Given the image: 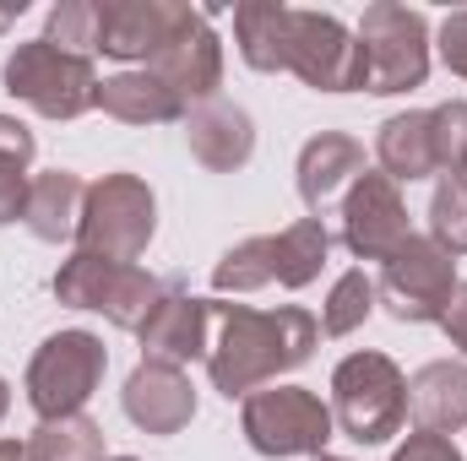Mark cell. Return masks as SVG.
<instances>
[{
  "instance_id": "obj_1",
  "label": "cell",
  "mask_w": 467,
  "mask_h": 461,
  "mask_svg": "<svg viewBox=\"0 0 467 461\" xmlns=\"http://www.w3.org/2000/svg\"><path fill=\"white\" fill-rule=\"evenodd\" d=\"M207 315H213V343H207V374H213V391L223 396H250L261 391L266 380L299 369L316 343H321V321L299 304H283V310H250V304H213L207 299Z\"/></svg>"
},
{
  "instance_id": "obj_2",
  "label": "cell",
  "mask_w": 467,
  "mask_h": 461,
  "mask_svg": "<svg viewBox=\"0 0 467 461\" xmlns=\"http://www.w3.org/2000/svg\"><path fill=\"white\" fill-rule=\"evenodd\" d=\"M408 418V374L386 353H348L332 369V424L353 446H386Z\"/></svg>"
},
{
  "instance_id": "obj_3",
  "label": "cell",
  "mask_w": 467,
  "mask_h": 461,
  "mask_svg": "<svg viewBox=\"0 0 467 461\" xmlns=\"http://www.w3.org/2000/svg\"><path fill=\"white\" fill-rule=\"evenodd\" d=\"M358 49H364V93H375V98L413 93L430 77V22H424V11H408L397 0L364 5Z\"/></svg>"
},
{
  "instance_id": "obj_4",
  "label": "cell",
  "mask_w": 467,
  "mask_h": 461,
  "mask_svg": "<svg viewBox=\"0 0 467 461\" xmlns=\"http://www.w3.org/2000/svg\"><path fill=\"white\" fill-rule=\"evenodd\" d=\"M451 293H457V255H446L430 233H408L380 261L375 299L402 326H430V321L441 326V315L451 310Z\"/></svg>"
},
{
  "instance_id": "obj_5",
  "label": "cell",
  "mask_w": 467,
  "mask_h": 461,
  "mask_svg": "<svg viewBox=\"0 0 467 461\" xmlns=\"http://www.w3.org/2000/svg\"><path fill=\"white\" fill-rule=\"evenodd\" d=\"M239 429L250 440V451L261 456H321L327 440L337 435L332 424V407L305 391V385H261L244 396L239 407Z\"/></svg>"
},
{
  "instance_id": "obj_6",
  "label": "cell",
  "mask_w": 467,
  "mask_h": 461,
  "mask_svg": "<svg viewBox=\"0 0 467 461\" xmlns=\"http://www.w3.org/2000/svg\"><path fill=\"white\" fill-rule=\"evenodd\" d=\"M5 93L44 119H82L88 109H99V71L93 60H77L44 38H27L5 60Z\"/></svg>"
},
{
  "instance_id": "obj_7",
  "label": "cell",
  "mask_w": 467,
  "mask_h": 461,
  "mask_svg": "<svg viewBox=\"0 0 467 461\" xmlns=\"http://www.w3.org/2000/svg\"><path fill=\"white\" fill-rule=\"evenodd\" d=\"M152 229H158V201H152L147 179L104 174L99 185H88L77 250H93L104 261H119V266H136V255H147V244H152Z\"/></svg>"
},
{
  "instance_id": "obj_8",
  "label": "cell",
  "mask_w": 467,
  "mask_h": 461,
  "mask_svg": "<svg viewBox=\"0 0 467 461\" xmlns=\"http://www.w3.org/2000/svg\"><path fill=\"white\" fill-rule=\"evenodd\" d=\"M104 369H109L104 337H93L82 326L77 332H55L27 364V407L38 413V424L44 418H71V413L88 407V396L99 391Z\"/></svg>"
},
{
  "instance_id": "obj_9",
  "label": "cell",
  "mask_w": 467,
  "mask_h": 461,
  "mask_svg": "<svg viewBox=\"0 0 467 461\" xmlns=\"http://www.w3.org/2000/svg\"><path fill=\"white\" fill-rule=\"evenodd\" d=\"M147 71H152L185 109H191V104H213V98H218V82H223V44H218V33H213V11L180 0L174 33H169L163 49L147 60Z\"/></svg>"
},
{
  "instance_id": "obj_10",
  "label": "cell",
  "mask_w": 467,
  "mask_h": 461,
  "mask_svg": "<svg viewBox=\"0 0 467 461\" xmlns=\"http://www.w3.org/2000/svg\"><path fill=\"white\" fill-rule=\"evenodd\" d=\"M288 71L316 93H364V49L332 11H294Z\"/></svg>"
},
{
  "instance_id": "obj_11",
  "label": "cell",
  "mask_w": 467,
  "mask_h": 461,
  "mask_svg": "<svg viewBox=\"0 0 467 461\" xmlns=\"http://www.w3.org/2000/svg\"><path fill=\"white\" fill-rule=\"evenodd\" d=\"M408 207L397 179H386L380 169H364L343 196V244L358 261H386L402 239H408Z\"/></svg>"
},
{
  "instance_id": "obj_12",
  "label": "cell",
  "mask_w": 467,
  "mask_h": 461,
  "mask_svg": "<svg viewBox=\"0 0 467 461\" xmlns=\"http://www.w3.org/2000/svg\"><path fill=\"white\" fill-rule=\"evenodd\" d=\"M119 407L125 418L141 429V435H180L191 418H196V385L185 369L174 364H158V358H141L119 391Z\"/></svg>"
},
{
  "instance_id": "obj_13",
  "label": "cell",
  "mask_w": 467,
  "mask_h": 461,
  "mask_svg": "<svg viewBox=\"0 0 467 461\" xmlns=\"http://www.w3.org/2000/svg\"><path fill=\"white\" fill-rule=\"evenodd\" d=\"M364 147L343 136V130H321L299 147V201L310 207V218H327L332 207H343V196L353 190V179L364 174Z\"/></svg>"
},
{
  "instance_id": "obj_14",
  "label": "cell",
  "mask_w": 467,
  "mask_h": 461,
  "mask_svg": "<svg viewBox=\"0 0 467 461\" xmlns=\"http://www.w3.org/2000/svg\"><path fill=\"white\" fill-rule=\"evenodd\" d=\"M180 0H99V49L109 60H152L174 33Z\"/></svg>"
},
{
  "instance_id": "obj_15",
  "label": "cell",
  "mask_w": 467,
  "mask_h": 461,
  "mask_svg": "<svg viewBox=\"0 0 467 461\" xmlns=\"http://www.w3.org/2000/svg\"><path fill=\"white\" fill-rule=\"evenodd\" d=\"M136 337H141V347H147V358L174 364V369H185L191 358H207V343H213L207 299H191V293L169 288V293H163V304L152 310V321H147Z\"/></svg>"
},
{
  "instance_id": "obj_16",
  "label": "cell",
  "mask_w": 467,
  "mask_h": 461,
  "mask_svg": "<svg viewBox=\"0 0 467 461\" xmlns=\"http://www.w3.org/2000/svg\"><path fill=\"white\" fill-rule=\"evenodd\" d=\"M185 141H191V158H196L202 169L234 174V169H244L250 152H255V125H250V115H244L239 104L213 98V104H196V109L185 115Z\"/></svg>"
},
{
  "instance_id": "obj_17",
  "label": "cell",
  "mask_w": 467,
  "mask_h": 461,
  "mask_svg": "<svg viewBox=\"0 0 467 461\" xmlns=\"http://www.w3.org/2000/svg\"><path fill=\"white\" fill-rule=\"evenodd\" d=\"M82 207H88V185L71 174V169H49L27 185V201H22V223L33 239L44 244H66L82 229Z\"/></svg>"
},
{
  "instance_id": "obj_18",
  "label": "cell",
  "mask_w": 467,
  "mask_h": 461,
  "mask_svg": "<svg viewBox=\"0 0 467 461\" xmlns=\"http://www.w3.org/2000/svg\"><path fill=\"white\" fill-rule=\"evenodd\" d=\"M408 413L430 435H457L467 424V364L435 358L408 380Z\"/></svg>"
},
{
  "instance_id": "obj_19",
  "label": "cell",
  "mask_w": 467,
  "mask_h": 461,
  "mask_svg": "<svg viewBox=\"0 0 467 461\" xmlns=\"http://www.w3.org/2000/svg\"><path fill=\"white\" fill-rule=\"evenodd\" d=\"M234 44L244 55L250 71H288V49H294V5L277 0H244L234 5Z\"/></svg>"
},
{
  "instance_id": "obj_20",
  "label": "cell",
  "mask_w": 467,
  "mask_h": 461,
  "mask_svg": "<svg viewBox=\"0 0 467 461\" xmlns=\"http://www.w3.org/2000/svg\"><path fill=\"white\" fill-rule=\"evenodd\" d=\"M99 109L119 125H169V119H185L191 109L141 66V71H119L99 82Z\"/></svg>"
},
{
  "instance_id": "obj_21",
  "label": "cell",
  "mask_w": 467,
  "mask_h": 461,
  "mask_svg": "<svg viewBox=\"0 0 467 461\" xmlns=\"http://www.w3.org/2000/svg\"><path fill=\"white\" fill-rule=\"evenodd\" d=\"M375 158H380V174L397 179V185H413V179H430L435 174V147H430V109H408V115H391L375 136Z\"/></svg>"
},
{
  "instance_id": "obj_22",
  "label": "cell",
  "mask_w": 467,
  "mask_h": 461,
  "mask_svg": "<svg viewBox=\"0 0 467 461\" xmlns=\"http://www.w3.org/2000/svg\"><path fill=\"white\" fill-rule=\"evenodd\" d=\"M272 250H277V282L283 288H310L332 255V233L321 218H299L283 233H272Z\"/></svg>"
},
{
  "instance_id": "obj_23",
  "label": "cell",
  "mask_w": 467,
  "mask_h": 461,
  "mask_svg": "<svg viewBox=\"0 0 467 461\" xmlns=\"http://www.w3.org/2000/svg\"><path fill=\"white\" fill-rule=\"evenodd\" d=\"M27 461H104V429L88 413L44 418L27 435Z\"/></svg>"
},
{
  "instance_id": "obj_24",
  "label": "cell",
  "mask_w": 467,
  "mask_h": 461,
  "mask_svg": "<svg viewBox=\"0 0 467 461\" xmlns=\"http://www.w3.org/2000/svg\"><path fill=\"white\" fill-rule=\"evenodd\" d=\"M33 130L22 119L0 115V229L22 218V201H27V163H33Z\"/></svg>"
},
{
  "instance_id": "obj_25",
  "label": "cell",
  "mask_w": 467,
  "mask_h": 461,
  "mask_svg": "<svg viewBox=\"0 0 467 461\" xmlns=\"http://www.w3.org/2000/svg\"><path fill=\"white\" fill-rule=\"evenodd\" d=\"M163 282L152 277V271H141V266H119L115 282H109V293H104V310L99 315H109V326L119 332H141L147 321H152V310L163 304Z\"/></svg>"
},
{
  "instance_id": "obj_26",
  "label": "cell",
  "mask_w": 467,
  "mask_h": 461,
  "mask_svg": "<svg viewBox=\"0 0 467 461\" xmlns=\"http://www.w3.org/2000/svg\"><path fill=\"white\" fill-rule=\"evenodd\" d=\"M277 282V250H272V233H255V239H239L229 255L213 266V288L218 293H255Z\"/></svg>"
},
{
  "instance_id": "obj_27",
  "label": "cell",
  "mask_w": 467,
  "mask_h": 461,
  "mask_svg": "<svg viewBox=\"0 0 467 461\" xmlns=\"http://www.w3.org/2000/svg\"><path fill=\"white\" fill-rule=\"evenodd\" d=\"M115 271H119V261H104V255H93V250H77V255L60 261V271H55V299L71 304V310H104V293H109Z\"/></svg>"
},
{
  "instance_id": "obj_28",
  "label": "cell",
  "mask_w": 467,
  "mask_h": 461,
  "mask_svg": "<svg viewBox=\"0 0 467 461\" xmlns=\"http://www.w3.org/2000/svg\"><path fill=\"white\" fill-rule=\"evenodd\" d=\"M369 310H375V277H369L364 266H353V271H343V277L332 282V293H327L321 332H327V337H353V332L369 321Z\"/></svg>"
},
{
  "instance_id": "obj_29",
  "label": "cell",
  "mask_w": 467,
  "mask_h": 461,
  "mask_svg": "<svg viewBox=\"0 0 467 461\" xmlns=\"http://www.w3.org/2000/svg\"><path fill=\"white\" fill-rule=\"evenodd\" d=\"M44 44L77 55V60H93L99 55V0H60L44 22Z\"/></svg>"
},
{
  "instance_id": "obj_30",
  "label": "cell",
  "mask_w": 467,
  "mask_h": 461,
  "mask_svg": "<svg viewBox=\"0 0 467 461\" xmlns=\"http://www.w3.org/2000/svg\"><path fill=\"white\" fill-rule=\"evenodd\" d=\"M430 239L446 255H467V174L435 185V196H430Z\"/></svg>"
},
{
  "instance_id": "obj_31",
  "label": "cell",
  "mask_w": 467,
  "mask_h": 461,
  "mask_svg": "<svg viewBox=\"0 0 467 461\" xmlns=\"http://www.w3.org/2000/svg\"><path fill=\"white\" fill-rule=\"evenodd\" d=\"M430 147H435V169L446 179L467 174V98L430 109Z\"/></svg>"
},
{
  "instance_id": "obj_32",
  "label": "cell",
  "mask_w": 467,
  "mask_h": 461,
  "mask_svg": "<svg viewBox=\"0 0 467 461\" xmlns=\"http://www.w3.org/2000/svg\"><path fill=\"white\" fill-rule=\"evenodd\" d=\"M441 60H446L451 77L467 82V11H451V16L441 22Z\"/></svg>"
},
{
  "instance_id": "obj_33",
  "label": "cell",
  "mask_w": 467,
  "mask_h": 461,
  "mask_svg": "<svg viewBox=\"0 0 467 461\" xmlns=\"http://www.w3.org/2000/svg\"><path fill=\"white\" fill-rule=\"evenodd\" d=\"M391 461H462V451L451 446V435H430V429H419V435H408V446H397V456Z\"/></svg>"
},
{
  "instance_id": "obj_34",
  "label": "cell",
  "mask_w": 467,
  "mask_h": 461,
  "mask_svg": "<svg viewBox=\"0 0 467 461\" xmlns=\"http://www.w3.org/2000/svg\"><path fill=\"white\" fill-rule=\"evenodd\" d=\"M441 332L451 337V347L467 358V282H457V293H451V310L441 315Z\"/></svg>"
},
{
  "instance_id": "obj_35",
  "label": "cell",
  "mask_w": 467,
  "mask_h": 461,
  "mask_svg": "<svg viewBox=\"0 0 467 461\" xmlns=\"http://www.w3.org/2000/svg\"><path fill=\"white\" fill-rule=\"evenodd\" d=\"M0 461H27V440H0Z\"/></svg>"
},
{
  "instance_id": "obj_36",
  "label": "cell",
  "mask_w": 467,
  "mask_h": 461,
  "mask_svg": "<svg viewBox=\"0 0 467 461\" xmlns=\"http://www.w3.org/2000/svg\"><path fill=\"white\" fill-rule=\"evenodd\" d=\"M22 11H27V0H16V5H0V33H5V27L22 16Z\"/></svg>"
},
{
  "instance_id": "obj_37",
  "label": "cell",
  "mask_w": 467,
  "mask_h": 461,
  "mask_svg": "<svg viewBox=\"0 0 467 461\" xmlns=\"http://www.w3.org/2000/svg\"><path fill=\"white\" fill-rule=\"evenodd\" d=\"M5 407H11V385L0 380V418H5Z\"/></svg>"
},
{
  "instance_id": "obj_38",
  "label": "cell",
  "mask_w": 467,
  "mask_h": 461,
  "mask_svg": "<svg viewBox=\"0 0 467 461\" xmlns=\"http://www.w3.org/2000/svg\"><path fill=\"white\" fill-rule=\"evenodd\" d=\"M310 461H348V456H327V451H321V456H310Z\"/></svg>"
},
{
  "instance_id": "obj_39",
  "label": "cell",
  "mask_w": 467,
  "mask_h": 461,
  "mask_svg": "<svg viewBox=\"0 0 467 461\" xmlns=\"http://www.w3.org/2000/svg\"><path fill=\"white\" fill-rule=\"evenodd\" d=\"M104 461H136V456H104Z\"/></svg>"
}]
</instances>
